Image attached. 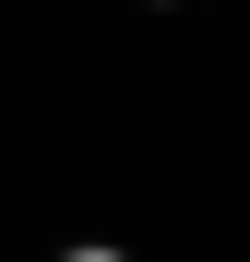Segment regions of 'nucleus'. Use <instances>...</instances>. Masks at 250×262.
<instances>
[{"instance_id":"obj_1","label":"nucleus","mask_w":250,"mask_h":262,"mask_svg":"<svg viewBox=\"0 0 250 262\" xmlns=\"http://www.w3.org/2000/svg\"><path fill=\"white\" fill-rule=\"evenodd\" d=\"M60 262H131V250H60Z\"/></svg>"},{"instance_id":"obj_2","label":"nucleus","mask_w":250,"mask_h":262,"mask_svg":"<svg viewBox=\"0 0 250 262\" xmlns=\"http://www.w3.org/2000/svg\"><path fill=\"white\" fill-rule=\"evenodd\" d=\"M155 12H167V0H155Z\"/></svg>"}]
</instances>
